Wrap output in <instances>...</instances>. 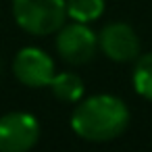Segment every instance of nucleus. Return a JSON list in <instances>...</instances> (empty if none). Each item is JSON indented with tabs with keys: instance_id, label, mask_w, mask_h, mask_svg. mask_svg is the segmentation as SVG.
<instances>
[{
	"instance_id": "4",
	"label": "nucleus",
	"mask_w": 152,
	"mask_h": 152,
	"mask_svg": "<svg viewBox=\"0 0 152 152\" xmlns=\"http://www.w3.org/2000/svg\"><path fill=\"white\" fill-rule=\"evenodd\" d=\"M56 50L63 61L71 65L88 63L98 50V36L88 27V23H71L58 29Z\"/></svg>"
},
{
	"instance_id": "1",
	"label": "nucleus",
	"mask_w": 152,
	"mask_h": 152,
	"mask_svg": "<svg viewBox=\"0 0 152 152\" xmlns=\"http://www.w3.org/2000/svg\"><path fill=\"white\" fill-rule=\"evenodd\" d=\"M129 125L125 102L110 94L90 96L77 104L71 117L73 131L88 142H108L119 137Z\"/></svg>"
},
{
	"instance_id": "7",
	"label": "nucleus",
	"mask_w": 152,
	"mask_h": 152,
	"mask_svg": "<svg viewBox=\"0 0 152 152\" xmlns=\"http://www.w3.org/2000/svg\"><path fill=\"white\" fill-rule=\"evenodd\" d=\"M50 90L63 102H77L83 96V81L77 73L65 71V73H58V75L52 77Z\"/></svg>"
},
{
	"instance_id": "3",
	"label": "nucleus",
	"mask_w": 152,
	"mask_h": 152,
	"mask_svg": "<svg viewBox=\"0 0 152 152\" xmlns=\"http://www.w3.org/2000/svg\"><path fill=\"white\" fill-rule=\"evenodd\" d=\"M40 140V123L34 115L15 110L0 117V150L25 152Z\"/></svg>"
},
{
	"instance_id": "8",
	"label": "nucleus",
	"mask_w": 152,
	"mask_h": 152,
	"mask_svg": "<svg viewBox=\"0 0 152 152\" xmlns=\"http://www.w3.org/2000/svg\"><path fill=\"white\" fill-rule=\"evenodd\" d=\"M67 15L77 23H92L104 13V0H65Z\"/></svg>"
},
{
	"instance_id": "9",
	"label": "nucleus",
	"mask_w": 152,
	"mask_h": 152,
	"mask_svg": "<svg viewBox=\"0 0 152 152\" xmlns=\"http://www.w3.org/2000/svg\"><path fill=\"white\" fill-rule=\"evenodd\" d=\"M133 86L140 96L152 100V52L137 58L133 69Z\"/></svg>"
},
{
	"instance_id": "2",
	"label": "nucleus",
	"mask_w": 152,
	"mask_h": 152,
	"mask_svg": "<svg viewBox=\"0 0 152 152\" xmlns=\"http://www.w3.org/2000/svg\"><path fill=\"white\" fill-rule=\"evenodd\" d=\"M13 15L21 29L34 36H48L67 19L65 0H13Z\"/></svg>"
},
{
	"instance_id": "5",
	"label": "nucleus",
	"mask_w": 152,
	"mask_h": 152,
	"mask_svg": "<svg viewBox=\"0 0 152 152\" xmlns=\"http://www.w3.org/2000/svg\"><path fill=\"white\" fill-rule=\"evenodd\" d=\"M15 77L27 88H46L54 77L52 58L40 48H23L13 63Z\"/></svg>"
},
{
	"instance_id": "6",
	"label": "nucleus",
	"mask_w": 152,
	"mask_h": 152,
	"mask_svg": "<svg viewBox=\"0 0 152 152\" xmlns=\"http://www.w3.org/2000/svg\"><path fill=\"white\" fill-rule=\"evenodd\" d=\"M98 44L102 52L110 61H117V63L133 61L140 54V40L133 27H129L127 23H108L100 31Z\"/></svg>"
}]
</instances>
